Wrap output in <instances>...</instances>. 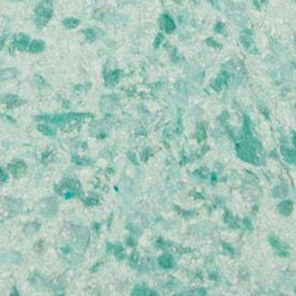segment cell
Returning a JSON list of instances; mask_svg holds the SVG:
<instances>
[{
	"label": "cell",
	"mask_w": 296,
	"mask_h": 296,
	"mask_svg": "<svg viewBox=\"0 0 296 296\" xmlns=\"http://www.w3.org/2000/svg\"><path fill=\"white\" fill-rule=\"evenodd\" d=\"M162 25H163V27L165 28V30L167 32H171L175 30L176 26H175V23H173V21L171 20L170 17H169L168 15H164L162 16Z\"/></svg>",
	"instance_id": "6da1fadb"
},
{
	"label": "cell",
	"mask_w": 296,
	"mask_h": 296,
	"mask_svg": "<svg viewBox=\"0 0 296 296\" xmlns=\"http://www.w3.org/2000/svg\"><path fill=\"white\" fill-rule=\"evenodd\" d=\"M240 40H241V42H242L245 48H249V46L252 45L253 41H252V36H251L250 30H247V29L243 30V31L241 32Z\"/></svg>",
	"instance_id": "7a4b0ae2"
},
{
	"label": "cell",
	"mask_w": 296,
	"mask_h": 296,
	"mask_svg": "<svg viewBox=\"0 0 296 296\" xmlns=\"http://www.w3.org/2000/svg\"><path fill=\"white\" fill-rule=\"evenodd\" d=\"M292 211V204L290 201H283V203L280 204L279 206V212L283 215H288L291 213Z\"/></svg>",
	"instance_id": "3957f363"
},
{
	"label": "cell",
	"mask_w": 296,
	"mask_h": 296,
	"mask_svg": "<svg viewBox=\"0 0 296 296\" xmlns=\"http://www.w3.org/2000/svg\"><path fill=\"white\" fill-rule=\"evenodd\" d=\"M225 76H226V74L223 73L222 76H220L219 78H217V79L214 80V82L212 83V86H213V88H214V90H217V91L221 90L222 85L225 83V82H226V78H224Z\"/></svg>",
	"instance_id": "277c9868"
},
{
	"label": "cell",
	"mask_w": 296,
	"mask_h": 296,
	"mask_svg": "<svg viewBox=\"0 0 296 296\" xmlns=\"http://www.w3.org/2000/svg\"><path fill=\"white\" fill-rule=\"evenodd\" d=\"M30 51L32 52H40L44 49V44L43 42L41 41H34L31 44H30Z\"/></svg>",
	"instance_id": "5b68a950"
},
{
	"label": "cell",
	"mask_w": 296,
	"mask_h": 296,
	"mask_svg": "<svg viewBox=\"0 0 296 296\" xmlns=\"http://www.w3.org/2000/svg\"><path fill=\"white\" fill-rule=\"evenodd\" d=\"M64 25L67 28H71V27H76V26L79 25V21L74 20V18H68L64 22Z\"/></svg>",
	"instance_id": "8992f818"
},
{
	"label": "cell",
	"mask_w": 296,
	"mask_h": 296,
	"mask_svg": "<svg viewBox=\"0 0 296 296\" xmlns=\"http://www.w3.org/2000/svg\"><path fill=\"white\" fill-rule=\"evenodd\" d=\"M215 30H217L218 32H221V34H224V31H225L224 24H222V23H218L217 26H215Z\"/></svg>",
	"instance_id": "52a82bcc"
},
{
	"label": "cell",
	"mask_w": 296,
	"mask_h": 296,
	"mask_svg": "<svg viewBox=\"0 0 296 296\" xmlns=\"http://www.w3.org/2000/svg\"><path fill=\"white\" fill-rule=\"evenodd\" d=\"M161 265H162V266H164V267H170L171 262H170V260H169V258L164 257L163 260L161 261Z\"/></svg>",
	"instance_id": "ba28073f"
},
{
	"label": "cell",
	"mask_w": 296,
	"mask_h": 296,
	"mask_svg": "<svg viewBox=\"0 0 296 296\" xmlns=\"http://www.w3.org/2000/svg\"><path fill=\"white\" fill-rule=\"evenodd\" d=\"M39 129L41 131H43L44 134H46V135H53V134H54V131H51L50 128L45 127V126H39Z\"/></svg>",
	"instance_id": "9c48e42d"
},
{
	"label": "cell",
	"mask_w": 296,
	"mask_h": 296,
	"mask_svg": "<svg viewBox=\"0 0 296 296\" xmlns=\"http://www.w3.org/2000/svg\"><path fill=\"white\" fill-rule=\"evenodd\" d=\"M293 142H294V144H295V147H296V134L294 135V138H293Z\"/></svg>",
	"instance_id": "30bf717a"
},
{
	"label": "cell",
	"mask_w": 296,
	"mask_h": 296,
	"mask_svg": "<svg viewBox=\"0 0 296 296\" xmlns=\"http://www.w3.org/2000/svg\"><path fill=\"white\" fill-rule=\"evenodd\" d=\"M295 44H296V38H295Z\"/></svg>",
	"instance_id": "8fae6325"
},
{
	"label": "cell",
	"mask_w": 296,
	"mask_h": 296,
	"mask_svg": "<svg viewBox=\"0 0 296 296\" xmlns=\"http://www.w3.org/2000/svg\"><path fill=\"white\" fill-rule=\"evenodd\" d=\"M14 1H17V0H14Z\"/></svg>",
	"instance_id": "7c38bea8"
}]
</instances>
